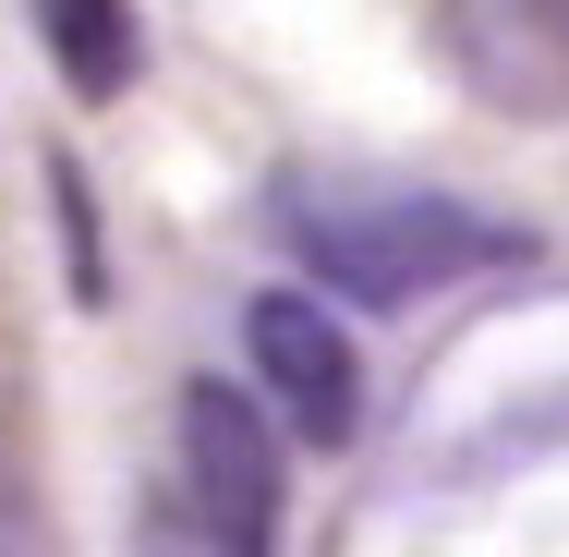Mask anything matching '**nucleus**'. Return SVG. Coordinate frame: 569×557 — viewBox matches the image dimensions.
<instances>
[{"label":"nucleus","instance_id":"obj_5","mask_svg":"<svg viewBox=\"0 0 569 557\" xmlns=\"http://www.w3.org/2000/svg\"><path fill=\"white\" fill-rule=\"evenodd\" d=\"M37 37H49V61H61L73 98H121V86L146 73V24H133V0H37Z\"/></svg>","mask_w":569,"mask_h":557},{"label":"nucleus","instance_id":"obj_3","mask_svg":"<svg viewBox=\"0 0 569 557\" xmlns=\"http://www.w3.org/2000/svg\"><path fill=\"white\" fill-rule=\"evenodd\" d=\"M242 351H254L267 412L303 448H351V425H363V351L328 316V291H254L242 304Z\"/></svg>","mask_w":569,"mask_h":557},{"label":"nucleus","instance_id":"obj_6","mask_svg":"<svg viewBox=\"0 0 569 557\" xmlns=\"http://www.w3.org/2000/svg\"><path fill=\"white\" fill-rule=\"evenodd\" d=\"M0 557H61V521H49V485L24 473V448L0 437Z\"/></svg>","mask_w":569,"mask_h":557},{"label":"nucleus","instance_id":"obj_1","mask_svg":"<svg viewBox=\"0 0 569 557\" xmlns=\"http://www.w3.org/2000/svg\"><path fill=\"white\" fill-rule=\"evenodd\" d=\"M279 230H291L303 279L340 291V304H425V291H460V279L521 255L509 219H485L460 195H425V182H291Z\"/></svg>","mask_w":569,"mask_h":557},{"label":"nucleus","instance_id":"obj_4","mask_svg":"<svg viewBox=\"0 0 569 557\" xmlns=\"http://www.w3.org/2000/svg\"><path fill=\"white\" fill-rule=\"evenodd\" d=\"M437 61L509 121H569V0H425Z\"/></svg>","mask_w":569,"mask_h":557},{"label":"nucleus","instance_id":"obj_2","mask_svg":"<svg viewBox=\"0 0 569 557\" xmlns=\"http://www.w3.org/2000/svg\"><path fill=\"white\" fill-rule=\"evenodd\" d=\"M182 485H194V521L219 557H279V425L230 376L182 388Z\"/></svg>","mask_w":569,"mask_h":557}]
</instances>
